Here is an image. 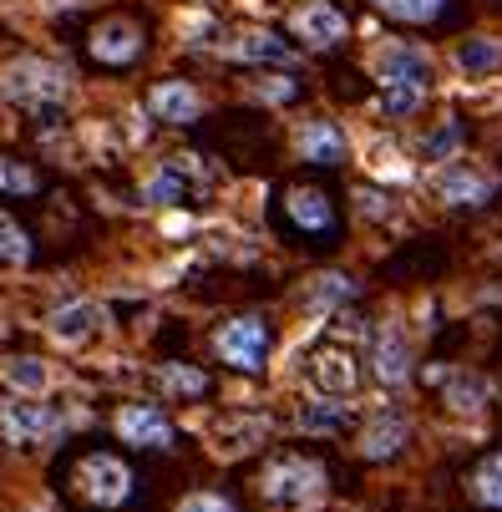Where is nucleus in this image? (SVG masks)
<instances>
[{"mask_svg": "<svg viewBox=\"0 0 502 512\" xmlns=\"http://www.w3.org/2000/svg\"><path fill=\"white\" fill-rule=\"evenodd\" d=\"M300 158H305V163H320V168L345 163V132H340L335 122H305V132H300Z\"/></svg>", "mask_w": 502, "mask_h": 512, "instance_id": "obj_14", "label": "nucleus"}, {"mask_svg": "<svg viewBox=\"0 0 502 512\" xmlns=\"http://www.w3.org/2000/svg\"><path fill=\"white\" fill-rule=\"evenodd\" d=\"M0 193L31 198V193H41V178H36L26 163H16V158H0Z\"/></svg>", "mask_w": 502, "mask_h": 512, "instance_id": "obj_23", "label": "nucleus"}, {"mask_svg": "<svg viewBox=\"0 0 502 512\" xmlns=\"http://www.w3.org/2000/svg\"><path fill=\"white\" fill-rule=\"evenodd\" d=\"M92 330H97V310H92V305H66V310L51 315V335H56L61 345H77V340H87Z\"/></svg>", "mask_w": 502, "mask_h": 512, "instance_id": "obj_18", "label": "nucleus"}, {"mask_svg": "<svg viewBox=\"0 0 502 512\" xmlns=\"http://www.w3.org/2000/svg\"><path fill=\"white\" fill-rule=\"evenodd\" d=\"M310 376L325 396H350L355 386H361V371H355V355L350 350H320L315 365H310Z\"/></svg>", "mask_w": 502, "mask_h": 512, "instance_id": "obj_12", "label": "nucleus"}, {"mask_svg": "<svg viewBox=\"0 0 502 512\" xmlns=\"http://www.w3.org/2000/svg\"><path fill=\"white\" fill-rule=\"evenodd\" d=\"M158 381H163V391H178V396H203L208 391L203 371H188V365H163Z\"/></svg>", "mask_w": 502, "mask_h": 512, "instance_id": "obj_25", "label": "nucleus"}, {"mask_svg": "<svg viewBox=\"0 0 502 512\" xmlns=\"http://www.w3.org/2000/svg\"><path fill=\"white\" fill-rule=\"evenodd\" d=\"M148 198H153V203H178V198H183V178H178L173 168H163V173L148 183Z\"/></svg>", "mask_w": 502, "mask_h": 512, "instance_id": "obj_30", "label": "nucleus"}, {"mask_svg": "<svg viewBox=\"0 0 502 512\" xmlns=\"http://www.w3.org/2000/svg\"><path fill=\"white\" fill-rule=\"evenodd\" d=\"M345 31H350V21H345L340 6H330V0H305V6L290 16V36L305 41L310 51H330V46H340Z\"/></svg>", "mask_w": 502, "mask_h": 512, "instance_id": "obj_6", "label": "nucleus"}, {"mask_svg": "<svg viewBox=\"0 0 502 512\" xmlns=\"http://www.w3.org/2000/svg\"><path fill=\"white\" fill-rule=\"evenodd\" d=\"M178 512H234V502H224L219 492H193V497H183Z\"/></svg>", "mask_w": 502, "mask_h": 512, "instance_id": "obj_31", "label": "nucleus"}, {"mask_svg": "<svg viewBox=\"0 0 502 512\" xmlns=\"http://www.w3.org/2000/svg\"><path fill=\"white\" fill-rule=\"evenodd\" d=\"M284 208H290L295 229H305V234H330V229H335V208H330V198L315 193V188H295Z\"/></svg>", "mask_w": 502, "mask_h": 512, "instance_id": "obj_15", "label": "nucleus"}, {"mask_svg": "<svg viewBox=\"0 0 502 512\" xmlns=\"http://www.w3.org/2000/svg\"><path fill=\"white\" fill-rule=\"evenodd\" d=\"M371 6L391 21H406V26H426V21H437L447 0H371Z\"/></svg>", "mask_w": 502, "mask_h": 512, "instance_id": "obj_21", "label": "nucleus"}, {"mask_svg": "<svg viewBox=\"0 0 502 512\" xmlns=\"http://www.w3.org/2000/svg\"><path fill=\"white\" fill-rule=\"evenodd\" d=\"M92 61H102V66H127V61H137L142 56V31L132 26V21H107V26H97L92 31Z\"/></svg>", "mask_w": 502, "mask_h": 512, "instance_id": "obj_10", "label": "nucleus"}, {"mask_svg": "<svg viewBox=\"0 0 502 512\" xmlns=\"http://www.w3.org/2000/svg\"><path fill=\"white\" fill-rule=\"evenodd\" d=\"M117 436L127 447H173V421L158 406L132 401V406L117 411Z\"/></svg>", "mask_w": 502, "mask_h": 512, "instance_id": "obj_7", "label": "nucleus"}, {"mask_svg": "<svg viewBox=\"0 0 502 512\" xmlns=\"http://www.w3.org/2000/svg\"><path fill=\"white\" fill-rule=\"evenodd\" d=\"M0 97L16 107H31V112H46V107L66 102V71L56 61H16L0 77Z\"/></svg>", "mask_w": 502, "mask_h": 512, "instance_id": "obj_2", "label": "nucleus"}, {"mask_svg": "<svg viewBox=\"0 0 502 512\" xmlns=\"http://www.w3.org/2000/svg\"><path fill=\"white\" fill-rule=\"evenodd\" d=\"M6 381L16 391H46V365L41 360H11L6 365Z\"/></svg>", "mask_w": 502, "mask_h": 512, "instance_id": "obj_26", "label": "nucleus"}, {"mask_svg": "<svg viewBox=\"0 0 502 512\" xmlns=\"http://www.w3.org/2000/svg\"><path fill=\"white\" fill-rule=\"evenodd\" d=\"M457 142H462V127H457V122L437 127L432 137H426V158H432V163H437V158H447V153L457 148Z\"/></svg>", "mask_w": 502, "mask_h": 512, "instance_id": "obj_29", "label": "nucleus"}, {"mask_svg": "<svg viewBox=\"0 0 502 512\" xmlns=\"http://www.w3.org/2000/svg\"><path fill=\"white\" fill-rule=\"evenodd\" d=\"M447 406L462 411V416H477V411L487 406V381H482L477 371H457V376L447 381Z\"/></svg>", "mask_w": 502, "mask_h": 512, "instance_id": "obj_17", "label": "nucleus"}, {"mask_svg": "<svg viewBox=\"0 0 502 512\" xmlns=\"http://www.w3.org/2000/svg\"><path fill=\"white\" fill-rule=\"evenodd\" d=\"M0 264H31V234L11 213H0Z\"/></svg>", "mask_w": 502, "mask_h": 512, "instance_id": "obj_22", "label": "nucleus"}, {"mask_svg": "<svg viewBox=\"0 0 502 512\" xmlns=\"http://www.w3.org/2000/svg\"><path fill=\"white\" fill-rule=\"evenodd\" d=\"M371 360H376V376H381L386 386H401V381L411 376V350H406V335H401V330H381Z\"/></svg>", "mask_w": 502, "mask_h": 512, "instance_id": "obj_16", "label": "nucleus"}, {"mask_svg": "<svg viewBox=\"0 0 502 512\" xmlns=\"http://www.w3.org/2000/svg\"><path fill=\"white\" fill-rule=\"evenodd\" d=\"M437 193H442V203H452V208H482V203L497 193V178H492V173H477V168H467V163H452V168H442Z\"/></svg>", "mask_w": 502, "mask_h": 512, "instance_id": "obj_9", "label": "nucleus"}, {"mask_svg": "<svg viewBox=\"0 0 502 512\" xmlns=\"http://www.w3.org/2000/svg\"><path fill=\"white\" fill-rule=\"evenodd\" d=\"M472 497H477L482 507L502 512V452H492V457L477 462V472H472Z\"/></svg>", "mask_w": 502, "mask_h": 512, "instance_id": "obj_20", "label": "nucleus"}, {"mask_svg": "<svg viewBox=\"0 0 502 512\" xmlns=\"http://www.w3.org/2000/svg\"><path fill=\"white\" fill-rule=\"evenodd\" d=\"M300 426H305V431H335V426H340V406L315 401L310 411H300Z\"/></svg>", "mask_w": 502, "mask_h": 512, "instance_id": "obj_28", "label": "nucleus"}, {"mask_svg": "<svg viewBox=\"0 0 502 512\" xmlns=\"http://www.w3.org/2000/svg\"><path fill=\"white\" fill-rule=\"evenodd\" d=\"M457 61H462V71H492V66L502 61V46H497L492 36H477V41L457 46Z\"/></svg>", "mask_w": 502, "mask_h": 512, "instance_id": "obj_24", "label": "nucleus"}, {"mask_svg": "<svg viewBox=\"0 0 502 512\" xmlns=\"http://www.w3.org/2000/svg\"><path fill=\"white\" fill-rule=\"evenodd\" d=\"M355 295V284L345 279V274H325V279H315V305H335V300H350Z\"/></svg>", "mask_w": 502, "mask_h": 512, "instance_id": "obj_27", "label": "nucleus"}, {"mask_svg": "<svg viewBox=\"0 0 502 512\" xmlns=\"http://www.w3.org/2000/svg\"><path fill=\"white\" fill-rule=\"evenodd\" d=\"M264 497L274 507H315L325 497V467L310 457H284L264 472Z\"/></svg>", "mask_w": 502, "mask_h": 512, "instance_id": "obj_3", "label": "nucleus"}, {"mask_svg": "<svg viewBox=\"0 0 502 512\" xmlns=\"http://www.w3.org/2000/svg\"><path fill=\"white\" fill-rule=\"evenodd\" d=\"M213 350H219L224 365L254 376V371H264V360H269V325L259 315H239V320H229L219 335H213Z\"/></svg>", "mask_w": 502, "mask_h": 512, "instance_id": "obj_4", "label": "nucleus"}, {"mask_svg": "<svg viewBox=\"0 0 502 512\" xmlns=\"http://www.w3.org/2000/svg\"><path fill=\"white\" fill-rule=\"evenodd\" d=\"M376 82H381V107L391 117H411L432 92V61L416 46H386L376 61Z\"/></svg>", "mask_w": 502, "mask_h": 512, "instance_id": "obj_1", "label": "nucleus"}, {"mask_svg": "<svg viewBox=\"0 0 502 512\" xmlns=\"http://www.w3.org/2000/svg\"><path fill=\"white\" fill-rule=\"evenodd\" d=\"M77 492H82L87 502H97V507H122V502L132 497V472H127L117 457L97 452V457H87V462L77 467Z\"/></svg>", "mask_w": 502, "mask_h": 512, "instance_id": "obj_5", "label": "nucleus"}, {"mask_svg": "<svg viewBox=\"0 0 502 512\" xmlns=\"http://www.w3.org/2000/svg\"><path fill=\"white\" fill-rule=\"evenodd\" d=\"M56 431V416L51 406H31V401H6L0 406V436H6L11 447H31L41 436Z\"/></svg>", "mask_w": 502, "mask_h": 512, "instance_id": "obj_8", "label": "nucleus"}, {"mask_svg": "<svg viewBox=\"0 0 502 512\" xmlns=\"http://www.w3.org/2000/svg\"><path fill=\"white\" fill-rule=\"evenodd\" d=\"M234 56L239 61H290V41L274 36V31H249L234 41Z\"/></svg>", "mask_w": 502, "mask_h": 512, "instance_id": "obj_19", "label": "nucleus"}, {"mask_svg": "<svg viewBox=\"0 0 502 512\" xmlns=\"http://www.w3.org/2000/svg\"><path fill=\"white\" fill-rule=\"evenodd\" d=\"M406 416L401 411H376L371 416V426H366V436H361V452L371 457V462H386V457H396L401 447H406Z\"/></svg>", "mask_w": 502, "mask_h": 512, "instance_id": "obj_13", "label": "nucleus"}, {"mask_svg": "<svg viewBox=\"0 0 502 512\" xmlns=\"http://www.w3.org/2000/svg\"><path fill=\"white\" fill-rule=\"evenodd\" d=\"M148 107H153L158 122H173V127H188V122L203 117V97L188 82H158L153 97H148Z\"/></svg>", "mask_w": 502, "mask_h": 512, "instance_id": "obj_11", "label": "nucleus"}]
</instances>
